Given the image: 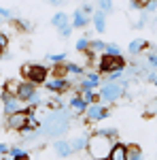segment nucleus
<instances>
[{"label":"nucleus","instance_id":"11","mask_svg":"<svg viewBox=\"0 0 157 160\" xmlns=\"http://www.w3.org/2000/svg\"><path fill=\"white\" fill-rule=\"evenodd\" d=\"M100 73H94V71H89V73H85V77L79 79V92H83V90H96L100 88Z\"/></svg>","mask_w":157,"mask_h":160},{"label":"nucleus","instance_id":"8","mask_svg":"<svg viewBox=\"0 0 157 160\" xmlns=\"http://www.w3.org/2000/svg\"><path fill=\"white\" fill-rule=\"evenodd\" d=\"M109 118V109L102 105V102H91L87 111H85V120L87 122H102V120H106Z\"/></svg>","mask_w":157,"mask_h":160},{"label":"nucleus","instance_id":"42","mask_svg":"<svg viewBox=\"0 0 157 160\" xmlns=\"http://www.w3.org/2000/svg\"><path fill=\"white\" fill-rule=\"evenodd\" d=\"M0 160H13L11 156H0Z\"/></svg>","mask_w":157,"mask_h":160},{"label":"nucleus","instance_id":"13","mask_svg":"<svg viewBox=\"0 0 157 160\" xmlns=\"http://www.w3.org/2000/svg\"><path fill=\"white\" fill-rule=\"evenodd\" d=\"M89 15L85 11H81V9H76V11L72 13V19H70V24H72V28H87L89 26Z\"/></svg>","mask_w":157,"mask_h":160},{"label":"nucleus","instance_id":"19","mask_svg":"<svg viewBox=\"0 0 157 160\" xmlns=\"http://www.w3.org/2000/svg\"><path fill=\"white\" fill-rule=\"evenodd\" d=\"M64 68H66V73H68V75H74V77H79V79L85 77V73H87L83 66L76 64V62H64Z\"/></svg>","mask_w":157,"mask_h":160},{"label":"nucleus","instance_id":"45","mask_svg":"<svg viewBox=\"0 0 157 160\" xmlns=\"http://www.w3.org/2000/svg\"><path fill=\"white\" fill-rule=\"evenodd\" d=\"M0 53H2V49H0Z\"/></svg>","mask_w":157,"mask_h":160},{"label":"nucleus","instance_id":"44","mask_svg":"<svg viewBox=\"0 0 157 160\" xmlns=\"http://www.w3.org/2000/svg\"><path fill=\"white\" fill-rule=\"evenodd\" d=\"M2 26H4V19H2V17H0V28H2Z\"/></svg>","mask_w":157,"mask_h":160},{"label":"nucleus","instance_id":"32","mask_svg":"<svg viewBox=\"0 0 157 160\" xmlns=\"http://www.w3.org/2000/svg\"><path fill=\"white\" fill-rule=\"evenodd\" d=\"M47 60L49 62H55V64H58V62H66V53H64V51H62V53H49Z\"/></svg>","mask_w":157,"mask_h":160},{"label":"nucleus","instance_id":"15","mask_svg":"<svg viewBox=\"0 0 157 160\" xmlns=\"http://www.w3.org/2000/svg\"><path fill=\"white\" fill-rule=\"evenodd\" d=\"M68 105H70V109H72L76 115H79V113H85V111H87V107H89V102H87V100H85L81 94H74Z\"/></svg>","mask_w":157,"mask_h":160},{"label":"nucleus","instance_id":"14","mask_svg":"<svg viewBox=\"0 0 157 160\" xmlns=\"http://www.w3.org/2000/svg\"><path fill=\"white\" fill-rule=\"evenodd\" d=\"M87 143H89V135H85V132H79L74 139H70V145H72L74 154H79V152L87 149Z\"/></svg>","mask_w":157,"mask_h":160},{"label":"nucleus","instance_id":"40","mask_svg":"<svg viewBox=\"0 0 157 160\" xmlns=\"http://www.w3.org/2000/svg\"><path fill=\"white\" fill-rule=\"evenodd\" d=\"M142 4L138 2V0H130V9H140Z\"/></svg>","mask_w":157,"mask_h":160},{"label":"nucleus","instance_id":"5","mask_svg":"<svg viewBox=\"0 0 157 160\" xmlns=\"http://www.w3.org/2000/svg\"><path fill=\"white\" fill-rule=\"evenodd\" d=\"M127 68V64H125V60H123V56H102L100 58V64H98V71L104 75L113 73V71H125Z\"/></svg>","mask_w":157,"mask_h":160},{"label":"nucleus","instance_id":"9","mask_svg":"<svg viewBox=\"0 0 157 160\" xmlns=\"http://www.w3.org/2000/svg\"><path fill=\"white\" fill-rule=\"evenodd\" d=\"M45 88H47L49 92H53V94H62V92H66L70 88V79L62 77V75H53V77H49L47 81H45Z\"/></svg>","mask_w":157,"mask_h":160},{"label":"nucleus","instance_id":"43","mask_svg":"<svg viewBox=\"0 0 157 160\" xmlns=\"http://www.w3.org/2000/svg\"><path fill=\"white\" fill-rule=\"evenodd\" d=\"M138 2H140V4H142V7H145L146 2H151V0H138Z\"/></svg>","mask_w":157,"mask_h":160},{"label":"nucleus","instance_id":"24","mask_svg":"<svg viewBox=\"0 0 157 160\" xmlns=\"http://www.w3.org/2000/svg\"><path fill=\"white\" fill-rule=\"evenodd\" d=\"M79 94H81V96H83V98L87 100L89 105H91V102H98V100H100V94H98L96 90H83V92H79Z\"/></svg>","mask_w":157,"mask_h":160},{"label":"nucleus","instance_id":"6","mask_svg":"<svg viewBox=\"0 0 157 160\" xmlns=\"http://www.w3.org/2000/svg\"><path fill=\"white\" fill-rule=\"evenodd\" d=\"M21 73L28 77L25 81H32V83H45L47 81V68L43 64H28L21 68Z\"/></svg>","mask_w":157,"mask_h":160},{"label":"nucleus","instance_id":"23","mask_svg":"<svg viewBox=\"0 0 157 160\" xmlns=\"http://www.w3.org/2000/svg\"><path fill=\"white\" fill-rule=\"evenodd\" d=\"M9 156H11L13 160H28V152L15 145V148H11V149H9Z\"/></svg>","mask_w":157,"mask_h":160},{"label":"nucleus","instance_id":"20","mask_svg":"<svg viewBox=\"0 0 157 160\" xmlns=\"http://www.w3.org/2000/svg\"><path fill=\"white\" fill-rule=\"evenodd\" d=\"M51 24L55 26V28H62V26L70 24V19H68V13H53V17H51Z\"/></svg>","mask_w":157,"mask_h":160},{"label":"nucleus","instance_id":"41","mask_svg":"<svg viewBox=\"0 0 157 160\" xmlns=\"http://www.w3.org/2000/svg\"><path fill=\"white\" fill-rule=\"evenodd\" d=\"M49 4H53V7H60V4H64V0H47Z\"/></svg>","mask_w":157,"mask_h":160},{"label":"nucleus","instance_id":"27","mask_svg":"<svg viewBox=\"0 0 157 160\" xmlns=\"http://www.w3.org/2000/svg\"><path fill=\"white\" fill-rule=\"evenodd\" d=\"M98 135H104V137H109V139H117V128H98L96 130Z\"/></svg>","mask_w":157,"mask_h":160},{"label":"nucleus","instance_id":"37","mask_svg":"<svg viewBox=\"0 0 157 160\" xmlns=\"http://www.w3.org/2000/svg\"><path fill=\"white\" fill-rule=\"evenodd\" d=\"M81 11H85V13H94V4H91V2H83Z\"/></svg>","mask_w":157,"mask_h":160},{"label":"nucleus","instance_id":"2","mask_svg":"<svg viewBox=\"0 0 157 160\" xmlns=\"http://www.w3.org/2000/svg\"><path fill=\"white\" fill-rule=\"evenodd\" d=\"M113 145H115L113 139L94 132V135L89 137L87 152H89V156H91L94 160H109L110 158V152H113Z\"/></svg>","mask_w":157,"mask_h":160},{"label":"nucleus","instance_id":"17","mask_svg":"<svg viewBox=\"0 0 157 160\" xmlns=\"http://www.w3.org/2000/svg\"><path fill=\"white\" fill-rule=\"evenodd\" d=\"M146 47H149V43H146L145 38H134L132 43L127 45V51H130V56H140Z\"/></svg>","mask_w":157,"mask_h":160},{"label":"nucleus","instance_id":"34","mask_svg":"<svg viewBox=\"0 0 157 160\" xmlns=\"http://www.w3.org/2000/svg\"><path fill=\"white\" fill-rule=\"evenodd\" d=\"M13 22H15L17 28H21V30H32V28H34L30 22H25V19H13Z\"/></svg>","mask_w":157,"mask_h":160},{"label":"nucleus","instance_id":"31","mask_svg":"<svg viewBox=\"0 0 157 160\" xmlns=\"http://www.w3.org/2000/svg\"><path fill=\"white\" fill-rule=\"evenodd\" d=\"M58 30H60V37L62 38H68L70 37V34H72V24H66V26H62V28H58Z\"/></svg>","mask_w":157,"mask_h":160},{"label":"nucleus","instance_id":"10","mask_svg":"<svg viewBox=\"0 0 157 160\" xmlns=\"http://www.w3.org/2000/svg\"><path fill=\"white\" fill-rule=\"evenodd\" d=\"M2 107H4V115H11V113L21 109V100L17 98V94L4 90V92H2Z\"/></svg>","mask_w":157,"mask_h":160},{"label":"nucleus","instance_id":"29","mask_svg":"<svg viewBox=\"0 0 157 160\" xmlns=\"http://www.w3.org/2000/svg\"><path fill=\"white\" fill-rule=\"evenodd\" d=\"M98 9L104 13H113V0H98Z\"/></svg>","mask_w":157,"mask_h":160},{"label":"nucleus","instance_id":"4","mask_svg":"<svg viewBox=\"0 0 157 160\" xmlns=\"http://www.w3.org/2000/svg\"><path fill=\"white\" fill-rule=\"evenodd\" d=\"M15 94H17V98L21 100V102L30 105L32 109L43 102L40 96H38V92H36V83H32V81H21L17 86V90H15Z\"/></svg>","mask_w":157,"mask_h":160},{"label":"nucleus","instance_id":"28","mask_svg":"<svg viewBox=\"0 0 157 160\" xmlns=\"http://www.w3.org/2000/svg\"><path fill=\"white\" fill-rule=\"evenodd\" d=\"M89 43H91V41H89L87 37H81L79 41H76L74 47H76V51H87V49H89Z\"/></svg>","mask_w":157,"mask_h":160},{"label":"nucleus","instance_id":"33","mask_svg":"<svg viewBox=\"0 0 157 160\" xmlns=\"http://www.w3.org/2000/svg\"><path fill=\"white\" fill-rule=\"evenodd\" d=\"M123 75H125V71H113L106 75V81H119V79H123Z\"/></svg>","mask_w":157,"mask_h":160},{"label":"nucleus","instance_id":"16","mask_svg":"<svg viewBox=\"0 0 157 160\" xmlns=\"http://www.w3.org/2000/svg\"><path fill=\"white\" fill-rule=\"evenodd\" d=\"M109 160H130V158H127V145H125V143H119V141H115Z\"/></svg>","mask_w":157,"mask_h":160},{"label":"nucleus","instance_id":"25","mask_svg":"<svg viewBox=\"0 0 157 160\" xmlns=\"http://www.w3.org/2000/svg\"><path fill=\"white\" fill-rule=\"evenodd\" d=\"M146 64L151 68H157V47H151L146 51Z\"/></svg>","mask_w":157,"mask_h":160},{"label":"nucleus","instance_id":"39","mask_svg":"<svg viewBox=\"0 0 157 160\" xmlns=\"http://www.w3.org/2000/svg\"><path fill=\"white\" fill-rule=\"evenodd\" d=\"M146 111H149L151 115H157V98L153 100V105H151V107H149V109H146Z\"/></svg>","mask_w":157,"mask_h":160},{"label":"nucleus","instance_id":"7","mask_svg":"<svg viewBox=\"0 0 157 160\" xmlns=\"http://www.w3.org/2000/svg\"><path fill=\"white\" fill-rule=\"evenodd\" d=\"M28 120H30V107L28 109H19L11 113V115H7V126L11 128V130H24L25 126H28Z\"/></svg>","mask_w":157,"mask_h":160},{"label":"nucleus","instance_id":"18","mask_svg":"<svg viewBox=\"0 0 157 160\" xmlns=\"http://www.w3.org/2000/svg\"><path fill=\"white\" fill-rule=\"evenodd\" d=\"M91 24L96 28V32H106V13L104 11H96L91 17Z\"/></svg>","mask_w":157,"mask_h":160},{"label":"nucleus","instance_id":"36","mask_svg":"<svg viewBox=\"0 0 157 160\" xmlns=\"http://www.w3.org/2000/svg\"><path fill=\"white\" fill-rule=\"evenodd\" d=\"M142 9H145L146 13H155V11H157V0H151V2H146Z\"/></svg>","mask_w":157,"mask_h":160},{"label":"nucleus","instance_id":"3","mask_svg":"<svg viewBox=\"0 0 157 160\" xmlns=\"http://www.w3.org/2000/svg\"><path fill=\"white\" fill-rule=\"evenodd\" d=\"M132 83V79H127V77H123L119 81H104L102 86H100V100H104V102H117L119 98H123V94H125V90L130 88Z\"/></svg>","mask_w":157,"mask_h":160},{"label":"nucleus","instance_id":"26","mask_svg":"<svg viewBox=\"0 0 157 160\" xmlns=\"http://www.w3.org/2000/svg\"><path fill=\"white\" fill-rule=\"evenodd\" d=\"M106 56H121V47L117 43H106V49H104Z\"/></svg>","mask_w":157,"mask_h":160},{"label":"nucleus","instance_id":"30","mask_svg":"<svg viewBox=\"0 0 157 160\" xmlns=\"http://www.w3.org/2000/svg\"><path fill=\"white\" fill-rule=\"evenodd\" d=\"M0 17H2L4 22H13V19H15V15H13V11H9L7 7H0Z\"/></svg>","mask_w":157,"mask_h":160},{"label":"nucleus","instance_id":"21","mask_svg":"<svg viewBox=\"0 0 157 160\" xmlns=\"http://www.w3.org/2000/svg\"><path fill=\"white\" fill-rule=\"evenodd\" d=\"M104 49H106V43L104 41H100V38H96V41H91L89 43V53H104Z\"/></svg>","mask_w":157,"mask_h":160},{"label":"nucleus","instance_id":"12","mask_svg":"<svg viewBox=\"0 0 157 160\" xmlns=\"http://www.w3.org/2000/svg\"><path fill=\"white\" fill-rule=\"evenodd\" d=\"M53 149H55V156H60V158H70V156L74 154L70 141H64V139H55Z\"/></svg>","mask_w":157,"mask_h":160},{"label":"nucleus","instance_id":"35","mask_svg":"<svg viewBox=\"0 0 157 160\" xmlns=\"http://www.w3.org/2000/svg\"><path fill=\"white\" fill-rule=\"evenodd\" d=\"M145 79L149 81V83H155V86H157V68H151V71L146 73Z\"/></svg>","mask_w":157,"mask_h":160},{"label":"nucleus","instance_id":"38","mask_svg":"<svg viewBox=\"0 0 157 160\" xmlns=\"http://www.w3.org/2000/svg\"><path fill=\"white\" fill-rule=\"evenodd\" d=\"M9 145H4V143H0V156H9Z\"/></svg>","mask_w":157,"mask_h":160},{"label":"nucleus","instance_id":"22","mask_svg":"<svg viewBox=\"0 0 157 160\" xmlns=\"http://www.w3.org/2000/svg\"><path fill=\"white\" fill-rule=\"evenodd\" d=\"M127 158L130 160H145L142 149L138 148V145H127Z\"/></svg>","mask_w":157,"mask_h":160},{"label":"nucleus","instance_id":"1","mask_svg":"<svg viewBox=\"0 0 157 160\" xmlns=\"http://www.w3.org/2000/svg\"><path fill=\"white\" fill-rule=\"evenodd\" d=\"M70 122H72V113L68 109H55L53 113H49L47 118L43 120V135L49 139H60L64 132L70 130Z\"/></svg>","mask_w":157,"mask_h":160}]
</instances>
